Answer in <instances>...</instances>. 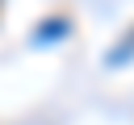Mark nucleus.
I'll return each instance as SVG.
<instances>
[{
    "label": "nucleus",
    "mask_w": 134,
    "mask_h": 125,
    "mask_svg": "<svg viewBox=\"0 0 134 125\" xmlns=\"http://www.w3.org/2000/svg\"><path fill=\"white\" fill-rule=\"evenodd\" d=\"M63 33H71V21H67V17H59V21H46V25L34 33V42H54V38H63Z\"/></svg>",
    "instance_id": "1"
},
{
    "label": "nucleus",
    "mask_w": 134,
    "mask_h": 125,
    "mask_svg": "<svg viewBox=\"0 0 134 125\" xmlns=\"http://www.w3.org/2000/svg\"><path fill=\"white\" fill-rule=\"evenodd\" d=\"M126 58H134V29L117 42V50H109V58H105V63H109V67H121Z\"/></svg>",
    "instance_id": "2"
}]
</instances>
